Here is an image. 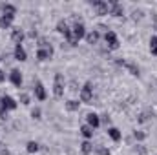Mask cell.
<instances>
[{"label":"cell","mask_w":157,"mask_h":155,"mask_svg":"<svg viewBox=\"0 0 157 155\" xmlns=\"http://www.w3.org/2000/svg\"><path fill=\"white\" fill-rule=\"evenodd\" d=\"M71 33H73V37H75V40H80V39H84L86 37V28H84V24L78 20V22H75L73 24V28H71Z\"/></svg>","instance_id":"cell-7"},{"label":"cell","mask_w":157,"mask_h":155,"mask_svg":"<svg viewBox=\"0 0 157 155\" xmlns=\"http://www.w3.org/2000/svg\"><path fill=\"white\" fill-rule=\"evenodd\" d=\"M90 4L93 6L95 13H97L99 17L110 15V6H108V2H104V0H93V2H90Z\"/></svg>","instance_id":"cell-3"},{"label":"cell","mask_w":157,"mask_h":155,"mask_svg":"<svg viewBox=\"0 0 157 155\" xmlns=\"http://www.w3.org/2000/svg\"><path fill=\"white\" fill-rule=\"evenodd\" d=\"M150 51H152V55L157 57V35H154V37L150 39Z\"/></svg>","instance_id":"cell-25"},{"label":"cell","mask_w":157,"mask_h":155,"mask_svg":"<svg viewBox=\"0 0 157 155\" xmlns=\"http://www.w3.org/2000/svg\"><path fill=\"white\" fill-rule=\"evenodd\" d=\"M115 64L121 66V68H126V60H124V59H117V60H115Z\"/></svg>","instance_id":"cell-33"},{"label":"cell","mask_w":157,"mask_h":155,"mask_svg":"<svg viewBox=\"0 0 157 155\" xmlns=\"http://www.w3.org/2000/svg\"><path fill=\"white\" fill-rule=\"evenodd\" d=\"M97 155H112V153H110V150H108V148L101 146V148H97Z\"/></svg>","instance_id":"cell-31"},{"label":"cell","mask_w":157,"mask_h":155,"mask_svg":"<svg viewBox=\"0 0 157 155\" xmlns=\"http://www.w3.org/2000/svg\"><path fill=\"white\" fill-rule=\"evenodd\" d=\"M80 135H82L86 141H91V139H93V128H90L88 124L80 126Z\"/></svg>","instance_id":"cell-18"},{"label":"cell","mask_w":157,"mask_h":155,"mask_svg":"<svg viewBox=\"0 0 157 155\" xmlns=\"http://www.w3.org/2000/svg\"><path fill=\"white\" fill-rule=\"evenodd\" d=\"M33 91H35V97H37V100H46L48 99V93H46V88H44V84L37 80L35 82V86H33Z\"/></svg>","instance_id":"cell-9"},{"label":"cell","mask_w":157,"mask_h":155,"mask_svg":"<svg viewBox=\"0 0 157 155\" xmlns=\"http://www.w3.org/2000/svg\"><path fill=\"white\" fill-rule=\"evenodd\" d=\"M108 6H110V15H112V17H122V15H124L122 4H119V2H115V0H110Z\"/></svg>","instance_id":"cell-8"},{"label":"cell","mask_w":157,"mask_h":155,"mask_svg":"<svg viewBox=\"0 0 157 155\" xmlns=\"http://www.w3.org/2000/svg\"><path fill=\"white\" fill-rule=\"evenodd\" d=\"M70 29H71V28L68 26V22H66V20H60V22L57 24V31H59L60 35H66V33H68Z\"/></svg>","instance_id":"cell-22"},{"label":"cell","mask_w":157,"mask_h":155,"mask_svg":"<svg viewBox=\"0 0 157 155\" xmlns=\"http://www.w3.org/2000/svg\"><path fill=\"white\" fill-rule=\"evenodd\" d=\"M135 153H137V155H146V153H148V150H146V146L137 144V146H135Z\"/></svg>","instance_id":"cell-27"},{"label":"cell","mask_w":157,"mask_h":155,"mask_svg":"<svg viewBox=\"0 0 157 155\" xmlns=\"http://www.w3.org/2000/svg\"><path fill=\"white\" fill-rule=\"evenodd\" d=\"M20 102H22L24 106H29V104H31V97H29L28 93H20Z\"/></svg>","instance_id":"cell-26"},{"label":"cell","mask_w":157,"mask_h":155,"mask_svg":"<svg viewBox=\"0 0 157 155\" xmlns=\"http://www.w3.org/2000/svg\"><path fill=\"white\" fill-rule=\"evenodd\" d=\"M26 39V33H24V29H20V28H15L13 31H11V40L15 42V46H18V44H22V40Z\"/></svg>","instance_id":"cell-11"},{"label":"cell","mask_w":157,"mask_h":155,"mask_svg":"<svg viewBox=\"0 0 157 155\" xmlns=\"http://www.w3.org/2000/svg\"><path fill=\"white\" fill-rule=\"evenodd\" d=\"M17 106H18V102L11 97V95H4L2 97V110H6V112H13V110H17Z\"/></svg>","instance_id":"cell-5"},{"label":"cell","mask_w":157,"mask_h":155,"mask_svg":"<svg viewBox=\"0 0 157 155\" xmlns=\"http://www.w3.org/2000/svg\"><path fill=\"white\" fill-rule=\"evenodd\" d=\"M101 122H104V124H110V122H112V119H110L108 115H102V119H101Z\"/></svg>","instance_id":"cell-34"},{"label":"cell","mask_w":157,"mask_h":155,"mask_svg":"<svg viewBox=\"0 0 157 155\" xmlns=\"http://www.w3.org/2000/svg\"><path fill=\"white\" fill-rule=\"evenodd\" d=\"M86 42L90 44V46H95V44H99V40H101V33L97 31V29H91V31H88L86 33Z\"/></svg>","instance_id":"cell-12"},{"label":"cell","mask_w":157,"mask_h":155,"mask_svg":"<svg viewBox=\"0 0 157 155\" xmlns=\"http://www.w3.org/2000/svg\"><path fill=\"white\" fill-rule=\"evenodd\" d=\"M78 108H80V102L75 100V99H71V100H68V102H66V110H68V112H71V113L78 112Z\"/></svg>","instance_id":"cell-21"},{"label":"cell","mask_w":157,"mask_h":155,"mask_svg":"<svg viewBox=\"0 0 157 155\" xmlns=\"http://www.w3.org/2000/svg\"><path fill=\"white\" fill-rule=\"evenodd\" d=\"M64 88H66V80L62 73H55V80H53V95L57 99L64 97Z\"/></svg>","instance_id":"cell-1"},{"label":"cell","mask_w":157,"mask_h":155,"mask_svg":"<svg viewBox=\"0 0 157 155\" xmlns=\"http://www.w3.org/2000/svg\"><path fill=\"white\" fill-rule=\"evenodd\" d=\"M31 117H33L35 120H40V119H42V112H40V108H33V110H31Z\"/></svg>","instance_id":"cell-28"},{"label":"cell","mask_w":157,"mask_h":155,"mask_svg":"<svg viewBox=\"0 0 157 155\" xmlns=\"http://www.w3.org/2000/svg\"><path fill=\"white\" fill-rule=\"evenodd\" d=\"M86 124L95 130V128L101 126V117L97 115V113H88V115H86Z\"/></svg>","instance_id":"cell-13"},{"label":"cell","mask_w":157,"mask_h":155,"mask_svg":"<svg viewBox=\"0 0 157 155\" xmlns=\"http://www.w3.org/2000/svg\"><path fill=\"white\" fill-rule=\"evenodd\" d=\"M53 57V46H48V47H39L37 49V60L44 62V60H49Z\"/></svg>","instance_id":"cell-6"},{"label":"cell","mask_w":157,"mask_h":155,"mask_svg":"<svg viewBox=\"0 0 157 155\" xmlns=\"http://www.w3.org/2000/svg\"><path fill=\"white\" fill-rule=\"evenodd\" d=\"M80 152H82V155H91L93 153V144H91V141H84V142L80 144Z\"/></svg>","instance_id":"cell-19"},{"label":"cell","mask_w":157,"mask_h":155,"mask_svg":"<svg viewBox=\"0 0 157 155\" xmlns=\"http://www.w3.org/2000/svg\"><path fill=\"white\" fill-rule=\"evenodd\" d=\"M39 150H40V146H39V142H35V141H29L26 144V152L28 153H37Z\"/></svg>","instance_id":"cell-23"},{"label":"cell","mask_w":157,"mask_h":155,"mask_svg":"<svg viewBox=\"0 0 157 155\" xmlns=\"http://www.w3.org/2000/svg\"><path fill=\"white\" fill-rule=\"evenodd\" d=\"M2 82H6V71L0 70V84H2Z\"/></svg>","instance_id":"cell-36"},{"label":"cell","mask_w":157,"mask_h":155,"mask_svg":"<svg viewBox=\"0 0 157 155\" xmlns=\"http://www.w3.org/2000/svg\"><path fill=\"white\" fill-rule=\"evenodd\" d=\"M0 146H2V142H0Z\"/></svg>","instance_id":"cell-39"},{"label":"cell","mask_w":157,"mask_h":155,"mask_svg":"<svg viewBox=\"0 0 157 155\" xmlns=\"http://www.w3.org/2000/svg\"><path fill=\"white\" fill-rule=\"evenodd\" d=\"M0 106H2V99H0Z\"/></svg>","instance_id":"cell-37"},{"label":"cell","mask_w":157,"mask_h":155,"mask_svg":"<svg viewBox=\"0 0 157 155\" xmlns=\"http://www.w3.org/2000/svg\"><path fill=\"white\" fill-rule=\"evenodd\" d=\"M0 119H2V120H7V119H9L7 112H6V110H2V108H0Z\"/></svg>","instance_id":"cell-32"},{"label":"cell","mask_w":157,"mask_h":155,"mask_svg":"<svg viewBox=\"0 0 157 155\" xmlns=\"http://www.w3.org/2000/svg\"><path fill=\"white\" fill-rule=\"evenodd\" d=\"M13 20H15V17H11V15H2V17H0V29H9L11 24H13Z\"/></svg>","instance_id":"cell-15"},{"label":"cell","mask_w":157,"mask_h":155,"mask_svg":"<svg viewBox=\"0 0 157 155\" xmlns=\"http://www.w3.org/2000/svg\"><path fill=\"white\" fill-rule=\"evenodd\" d=\"M104 42H106L108 49H119V46H121L119 37L115 35V31H106V33H104Z\"/></svg>","instance_id":"cell-4"},{"label":"cell","mask_w":157,"mask_h":155,"mask_svg":"<svg viewBox=\"0 0 157 155\" xmlns=\"http://www.w3.org/2000/svg\"><path fill=\"white\" fill-rule=\"evenodd\" d=\"M146 137H148V135H146V131H141V130H135V131H133V139H135L137 142H143Z\"/></svg>","instance_id":"cell-24"},{"label":"cell","mask_w":157,"mask_h":155,"mask_svg":"<svg viewBox=\"0 0 157 155\" xmlns=\"http://www.w3.org/2000/svg\"><path fill=\"white\" fill-rule=\"evenodd\" d=\"M0 155H9V150L6 146H0Z\"/></svg>","instance_id":"cell-35"},{"label":"cell","mask_w":157,"mask_h":155,"mask_svg":"<svg viewBox=\"0 0 157 155\" xmlns=\"http://www.w3.org/2000/svg\"><path fill=\"white\" fill-rule=\"evenodd\" d=\"M126 70H128L130 75H133V77H139V73H141V70H139V66H137L135 62H126Z\"/></svg>","instance_id":"cell-20"},{"label":"cell","mask_w":157,"mask_h":155,"mask_svg":"<svg viewBox=\"0 0 157 155\" xmlns=\"http://www.w3.org/2000/svg\"><path fill=\"white\" fill-rule=\"evenodd\" d=\"M9 80H11L13 86L20 88V86H22V73H20L18 70H11V73H9Z\"/></svg>","instance_id":"cell-14"},{"label":"cell","mask_w":157,"mask_h":155,"mask_svg":"<svg viewBox=\"0 0 157 155\" xmlns=\"http://www.w3.org/2000/svg\"><path fill=\"white\" fill-rule=\"evenodd\" d=\"M78 99H80V102H84V104H91V100H93V86H91V82H86V84L80 88Z\"/></svg>","instance_id":"cell-2"},{"label":"cell","mask_w":157,"mask_h":155,"mask_svg":"<svg viewBox=\"0 0 157 155\" xmlns=\"http://www.w3.org/2000/svg\"><path fill=\"white\" fill-rule=\"evenodd\" d=\"M0 62H2V57H0Z\"/></svg>","instance_id":"cell-38"},{"label":"cell","mask_w":157,"mask_h":155,"mask_svg":"<svg viewBox=\"0 0 157 155\" xmlns=\"http://www.w3.org/2000/svg\"><path fill=\"white\" fill-rule=\"evenodd\" d=\"M0 9H2V15H11V17L17 15V7L13 4H0Z\"/></svg>","instance_id":"cell-17"},{"label":"cell","mask_w":157,"mask_h":155,"mask_svg":"<svg viewBox=\"0 0 157 155\" xmlns=\"http://www.w3.org/2000/svg\"><path fill=\"white\" fill-rule=\"evenodd\" d=\"M132 15H133V18H135V20H141L144 13H143V9H133V13H132Z\"/></svg>","instance_id":"cell-30"},{"label":"cell","mask_w":157,"mask_h":155,"mask_svg":"<svg viewBox=\"0 0 157 155\" xmlns=\"http://www.w3.org/2000/svg\"><path fill=\"white\" fill-rule=\"evenodd\" d=\"M26 37H28V39H31V40L39 39V31H37V29H29V31L26 33Z\"/></svg>","instance_id":"cell-29"},{"label":"cell","mask_w":157,"mask_h":155,"mask_svg":"<svg viewBox=\"0 0 157 155\" xmlns=\"http://www.w3.org/2000/svg\"><path fill=\"white\" fill-rule=\"evenodd\" d=\"M108 137H110L112 141L119 142V141L122 139V133H121V130H119V128H115V126H110V128H108Z\"/></svg>","instance_id":"cell-16"},{"label":"cell","mask_w":157,"mask_h":155,"mask_svg":"<svg viewBox=\"0 0 157 155\" xmlns=\"http://www.w3.org/2000/svg\"><path fill=\"white\" fill-rule=\"evenodd\" d=\"M13 57H15V60H18V62H24V60H28V53H26V49H24V46H22V44L15 46Z\"/></svg>","instance_id":"cell-10"}]
</instances>
